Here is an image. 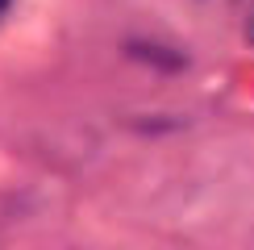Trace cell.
<instances>
[{
	"instance_id": "6da1fadb",
	"label": "cell",
	"mask_w": 254,
	"mask_h": 250,
	"mask_svg": "<svg viewBox=\"0 0 254 250\" xmlns=\"http://www.w3.org/2000/svg\"><path fill=\"white\" fill-rule=\"evenodd\" d=\"M4 8H8V0H0V13H4Z\"/></svg>"
}]
</instances>
